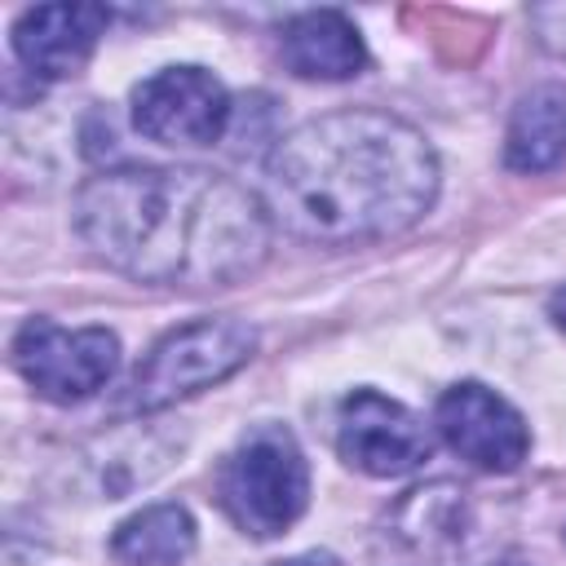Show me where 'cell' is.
I'll use <instances>...</instances> for the list:
<instances>
[{
  "mask_svg": "<svg viewBox=\"0 0 566 566\" xmlns=\"http://www.w3.org/2000/svg\"><path fill=\"white\" fill-rule=\"evenodd\" d=\"M256 349V332L239 318H195L177 332H168L146 363L137 367L128 385L133 411H159L177 398H190L208 385H221L234 376Z\"/></svg>",
  "mask_w": 566,
  "mask_h": 566,
  "instance_id": "277c9868",
  "label": "cell"
},
{
  "mask_svg": "<svg viewBox=\"0 0 566 566\" xmlns=\"http://www.w3.org/2000/svg\"><path fill=\"white\" fill-rule=\"evenodd\" d=\"M548 314H553V323L566 332V287H562V292H553V301H548Z\"/></svg>",
  "mask_w": 566,
  "mask_h": 566,
  "instance_id": "2e32d148",
  "label": "cell"
},
{
  "mask_svg": "<svg viewBox=\"0 0 566 566\" xmlns=\"http://www.w3.org/2000/svg\"><path fill=\"white\" fill-rule=\"evenodd\" d=\"M283 62L301 80H349L367 66V49L345 13L310 9L283 31Z\"/></svg>",
  "mask_w": 566,
  "mask_h": 566,
  "instance_id": "30bf717a",
  "label": "cell"
},
{
  "mask_svg": "<svg viewBox=\"0 0 566 566\" xmlns=\"http://www.w3.org/2000/svg\"><path fill=\"white\" fill-rule=\"evenodd\" d=\"M402 513H416L420 522L416 526H402V531H416V544L420 548H433V539H447L455 544L464 531H460V513H464V500L455 486L438 482L429 491H411V500L402 504Z\"/></svg>",
  "mask_w": 566,
  "mask_h": 566,
  "instance_id": "4fadbf2b",
  "label": "cell"
},
{
  "mask_svg": "<svg viewBox=\"0 0 566 566\" xmlns=\"http://www.w3.org/2000/svg\"><path fill=\"white\" fill-rule=\"evenodd\" d=\"M217 495L239 531L256 539L283 535L305 513L310 500V469L296 438L283 424L252 429L221 464Z\"/></svg>",
  "mask_w": 566,
  "mask_h": 566,
  "instance_id": "3957f363",
  "label": "cell"
},
{
  "mask_svg": "<svg viewBox=\"0 0 566 566\" xmlns=\"http://www.w3.org/2000/svg\"><path fill=\"white\" fill-rule=\"evenodd\" d=\"M133 124L159 146H212L230 124V97L203 66H168L133 88Z\"/></svg>",
  "mask_w": 566,
  "mask_h": 566,
  "instance_id": "8992f818",
  "label": "cell"
},
{
  "mask_svg": "<svg viewBox=\"0 0 566 566\" xmlns=\"http://www.w3.org/2000/svg\"><path fill=\"white\" fill-rule=\"evenodd\" d=\"M504 159L517 172H548L566 164V88L562 84H539L517 102L509 119Z\"/></svg>",
  "mask_w": 566,
  "mask_h": 566,
  "instance_id": "8fae6325",
  "label": "cell"
},
{
  "mask_svg": "<svg viewBox=\"0 0 566 566\" xmlns=\"http://www.w3.org/2000/svg\"><path fill=\"white\" fill-rule=\"evenodd\" d=\"M190 548H195V522L181 504H150L133 513L111 539V553L128 566H177L190 557Z\"/></svg>",
  "mask_w": 566,
  "mask_h": 566,
  "instance_id": "7c38bea8",
  "label": "cell"
},
{
  "mask_svg": "<svg viewBox=\"0 0 566 566\" xmlns=\"http://www.w3.org/2000/svg\"><path fill=\"white\" fill-rule=\"evenodd\" d=\"M438 195L429 142L389 111H332L265 164L270 212L310 243H371L416 226Z\"/></svg>",
  "mask_w": 566,
  "mask_h": 566,
  "instance_id": "7a4b0ae2",
  "label": "cell"
},
{
  "mask_svg": "<svg viewBox=\"0 0 566 566\" xmlns=\"http://www.w3.org/2000/svg\"><path fill=\"white\" fill-rule=\"evenodd\" d=\"M531 22L539 27V40H544L553 53H566V9H535Z\"/></svg>",
  "mask_w": 566,
  "mask_h": 566,
  "instance_id": "5bb4252c",
  "label": "cell"
},
{
  "mask_svg": "<svg viewBox=\"0 0 566 566\" xmlns=\"http://www.w3.org/2000/svg\"><path fill=\"white\" fill-rule=\"evenodd\" d=\"M80 239L119 274L168 287H230L270 252L261 199L199 168H111L75 195Z\"/></svg>",
  "mask_w": 566,
  "mask_h": 566,
  "instance_id": "6da1fadb",
  "label": "cell"
},
{
  "mask_svg": "<svg viewBox=\"0 0 566 566\" xmlns=\"http://www.w3.org/2000/svg\"><path fill=\"white\" fill-rule=\"evenodd\" d=\"M111 13L102 4H40L27 9L13 27V53L40 80L75 75L97 49Z\"/></svg>",
  "mask_w": 566,
  "mask_h": 566,
  "instance_id": "9c48e42d",
  "label": "cell"
},
{
  "mask_svg": "<svg viewBox=\"0 0 566 566\" xmlns=\"http://www.w3.org/2000/svg\"><path fill=\"white\" fill-rule=\"evenodd\" d=\"M283 566H340L332 553H305V557H292V562H283Z\"/></svg>",
  "mask_w": 566,
  "mask_h": 566,
  "instance_id": "9a60e30c",
  "label": "cell"
},
{
  "mask_svg": "<svg viewBox=\"0 0 566 566\" xmlns=\"http://www.w3.org/2000/svg\"><path fill=\"white\" fill-rule=\"evenodd\" d=\"M438 433L447 438V447L491 473H513L526 460L531 433L526 420L486 385H451L438 398Z\"/></svg>",
  "mask_w": 566,
  "mask_h": 566,
  "instance_id": "ba28073f",
  "label": "cell"
},
{
  "mask_svg": "<svg viewBox=\"0 0 566 566\" xmlns=\"http://www.w3.org/2000/svg\"><path fill=\"white\" fill-rule=\"evenodd\" d=\"M504 566H513V562H504Z\"/></svg>",
  "mask_w": 566,
  "mask_h": 566,
  "instance_id": "e0dca14e",
  "label": "cell"
},
{
  "mask_svg": "<svg viewBox=\"0 0 566 566\" xmlns=\"http://www.w3.org/2000/svg\"><path fill=\"white\" fill-rule=\"evenodd\" d=\"M13 363L40 398L84 402L111 380L119 340L106 327H57L49 318H27L13 336Z\"/></svg>",
  "mask_w": 566,
  "mask_h": 566,
  "instance_id": "5b68a950",
  "label": "cell"
},
{
  "mask_svg": "<svg viewBox=\"0 0 566 566\" xmlns=\"http://www.w3.org/2000/svg\"><path fill=\"white\" fill-rule=\"evenodd\" d=\"M336 447L345 464L371 478H402L429 460L424 424L376 389H354L336 416Z\"/></svg>",
  "mask_w": 566,
  "mask_h": 566,
  "instance_id": "52a82bcc",
  "label": "cell"
}]
</instances>
